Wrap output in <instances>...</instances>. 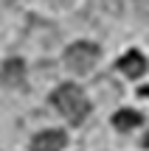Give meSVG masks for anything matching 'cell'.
<instances>
[{
    "mask_svg": "<svg viewBox=\"0 0 149 151\" xmlns=\"http://www.w3.org/2000/svg\"><path fill=\"white\" fill-rule=\"evenodd\" d=\"M118 70H121L124 76H129V78H138V76L146 73V59L138 53V50H129L127 56L118 59Z\"/></svg>",
    "mask_w": 149,
    "mask_h": 151,
    "instance_id": "4",
    "label": "cell"
},
{
    "mask_svg": "<svg viewBox=\"0 0 149 151\" xmlns=\"http://www.w3.org/2000/svg\"><path fill=\"white\" fill-rule=\"evenodd\" d=\"M23 78H25V65L20 59H9L3 67H0V84L6 87H20Z\"/></svg>",
    "mask_w": 149,
    "mask_h": 151,
    "instance_id": "5",
    "label": "cell"
},
{
    "mask_svg": "<svg viewBox=\"0 0 149 151\" xmlns=\"http://www.w3.org/2000/svg\"><path fill=\"white\" fill-rule=\"evenodd\" d=\"M68 143L65 132L59 129H48V132H39L37 137L31 140V151H62Z\"/></svg>",
    "mask_w": 149,
    "mask_h": 151,
    "instance_id": "3",
    "label": "cell"
},
{
    "mask_svg": "<svg viewBox=\"0 0 149 151\" xmlns=\"http://www.w3.org/2000/svg\"><path fill=\"white\" fill-rule=\"evenodd\" d=\"M99 45H93V42H73L71 48L65 50V65H68V70H73V73H90V67L99 62Z\"/></svg>",
    "mask_w": 149,
    "mask_h": 151,
    "instance_id": "2",
    "label": "cell"
},
{
    "mask_svg": "<svg viewBox=\"0 0 149 151\" xmlns=\"http://www.w3.org/2000/svg\"><path fill=\"white\" fill-rule=\"evenodd\" d=\"M144 146H146V148H149V132H146V137H144Z\"/></svg>",
    "mask_w": 149,
    "mask_h": 151,
    "instance_id": "7",
    "label": "cell"
},
{
    "mask_svg": "<svg viewBox=\"0 0 149 151\" xmlns=\"http://www.w3.org/2000/svg\"><path fill=\"white\" fill-rule=\"evenodd\" d=\"M51 101H54V106L65 115L68 123H82V120L87 118V112H90L87 95H84L82 87H76V84H62L59 90L51 95Z\"/></svg>",
    "mask_w": 149,
    "mask_h": 151,
    "instance_id": "1",
    "label": "cell"
},
{
    "mask_svg": "<svg viewBox=\"0 0 149 151\" xmlns=\"http://www.w3.org/2000/svg\"><path fill=\"white\" fill-rule=\"evenodd\" d=\"M113 126L121 129V132L135 129V126H141V112H135V109H121V112H116V118H113Z\"/></svg>",
    "mask_w": 149,
    "mask_h": 151,
    "instance_id": "6",
    "label": "cell"
}]
</instances>
